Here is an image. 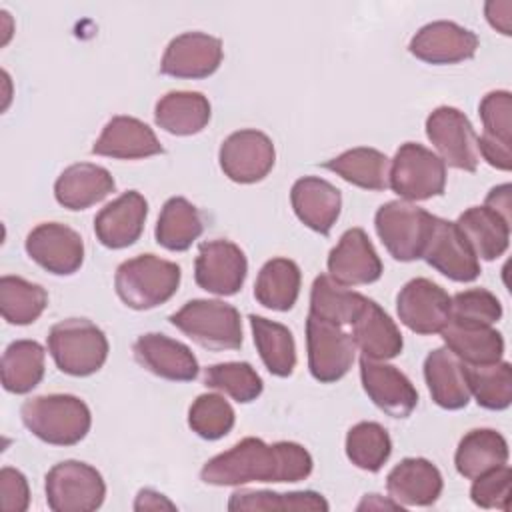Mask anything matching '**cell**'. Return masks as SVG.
Returning a JSON list of instances; mask_svg holds the SVG:
<instances>
[{
	"mask_svg": "<svg viewBox=\"0 0 512 512\" xmlns=\"http://www.w3.org/2000/svg\"><path fill=\"white\" fill-rule=\"evenodd\" d=\"M314 460L298 442L266 444L248 436L230 450L210 458L202 470V482L210 486H240L248 482H300L310 476Z\"/></svg>",
	"mask_w": 512,
	"mask_h": 512,
	"instance_id": "obj_1",
	"label": "cell"
},
{
	"mask_svg": "<svg viewBox=\"0 0 512 512\" xmlns=\"http://www.w3.org/2000/svg\"><path fill=\"white\" fill-rule=\"evenodd\" d=\"M20 416L36 438L52 446H74L92 426L90 408L72 394L34 396L22 404Z\"/></svg>",
	"mask_w": 512,
	"mask_h": 512,
	"instance_id": "obj_2",
	"label": "cell"
},
{
	"mask_svg": "<svg viewBox=\"0 0 512 512\" xmlns=\"http://www.w3.org/2000/svg\"><path fill=\"white\" fill-rule=\"evenodd\" d=\"M180 266L156 254H140L116 268L114 288L132 310H150L168 302L180 286Z\"/></svg>",
	"mask_w": 512,
	"mask_h": 512,
	"instance_id": "obj_3",
	"label": "cell"
},
{
	"mask_svg": "<svg viewBox=\"0 0 512 512\" xmlns=\"http://www.w3.org/2000/svg\"><path fill=\"white\" fill-rule=\"evenodd\" d=\"M106 334L86 318H66L48 332V352L60 372L68 376H90L108 358Z\"/></svg>",
	"mask_w": 512,
	"mask_h": 512,
	"instance_id": "obj_4",
	"label": "cell"
},
{
	"mask_svg": "<svg viewBox=\"0 0 512 512\" xmlns=\"http://www.w3.org/2000/svg\"><path fill=\"white\" fill-rule=\"evenodd\" d=\"M170 324L206 350H238L242 346L240 312L222 300L196 298L170 314Z\"/></svg>",
	"mask_w": 512,
	"mask_h": 512,
	"instance_id": "obj_5",
	"label": "cell"
},
{
	"mask_svg": "<svg viewBox=\"0 0 512 512\" xmlns=\"http://www.w3.org/2000/svg\"><path fill=\"white\" fill-rule=\"evenodd\" d=\"M434 214L406 200H390L376 210L374 226L388 254L398 262L422 258Z\"/></svg>",
	"mask_w": 512,
	"mask_h": 512,
	"instance_id": "obj_6",
	"label": "cell"
},
{
	"mask_svg": "<svg viewBox=\"0 0 512 512\" xmlns=\"http://www.w3.org/2000/svg\"><path fill=\"white\" fill-rule=\"evenodd\" d=\"M388 186L406 202L442 196L446 188V164L426 146L406 142L390 162Z\"/></svg>",
	"mask_w": 512,
	"mask_h": 512,
	"instance_id": "obj_7",
	"label": "cell"
},
{
	"mask_svg": "<svg viewBox=\"0 0 512 512\" xmlns=\"http://www.w3.org/2000/svg\"><path fill=\"white\" fill-rule=\"evenodd\" d=\"M46 504L54 512H92L106 498L102 474L80 460L54 464L44 482Z\"/></svg>",
	"mask_w": 512,
	"mask_h": 512,
	"instance_id": "obj_8",
	"label": "cell"
},
{
	"mask_svg": "<svg viewBox=\"0 0 512 512\" xmlns=\"http://www.w3.org/2000/svg\"><path fill=\"white\" fill-rule=\"evenodd\" d=\"M306 348L308 370L312 378L322 384H332L344 378L356 358L352 334L344 332L342 326L312 314L306 318Z\"/></svg>",
	"mask_w": 512,
	"mask_h": 512,
	"instance_id": "obj_9",
	"label": "cell"
},
{
	"mask_svg": "<svg viewBox=\"0 0 512 512\" xmlns=\"http://www.w3.org/2000/svg\"><path fill=\"white\" fill-rule=\"evenodd\" d=\"M426 136L446 166L464 172L478 168V136L468 116L458 108L438 106L432 110L426 118Z\"/></svg>",
	"mask_w": 512,
	"mask_h": 512,
	"instance_id": "obj_10",
	"label": "cell"
},
{
	"mask_svg": "<svg viewBox=\"0 0 512 512\" xmlns=\"http://www.w3.org/2000/svg\"><path fill=\"white\" fill-rule=\"evenodd\" d=\"M218 162L222 172L238 184L264 180L276 162L274 142L268 134L244 128L232 132L220 146Z\"/></svg>",
	"mask_w": 512,
	"mask_h": 512,
	"instance_id": "obj_11",
	"label": "cell"
},
{
	"mask_svg": "<svg viewBox=\"0 0 512 512\" xmlns=\"http://www.w3.org/2000/svg\"><path fill=\"white\" fill-rule=\"evenodd\" d=\"M248 260L242 248L230 240H206L198 246L194 262L196 284L216 296H234L244 286Z\"/></svg>",
	"mask_w": 512,
	"mask_h": 512,
	"instance_id": "obj_12",
	"label": "cell"
},
{
	"mask_svg": "<svg viewBox=\"0 0 512 512\" xmlns=\"http://www.w3.org/2000/svg\"><path fill=\"white\" fill-rule=\"evenodd\" d=\"M400 322L422 336L440 334L450 320L448 292L428 278H412L396 296Z\"/></svg>",
	"mask_w": 512,
	"mask_h": 512,
	"instance_id": "obj_13",
	"label": "cell"
},
{
	"mask_svg": "<svg viewBox=\"0 0 512 512\" xmlns=\"http://www.w3.org/2000/svg\"><path fill=\"white\" fill-rule=\"evenodd\" d=\"M26 254L56 276H70L84 262L82 236L60 222H42L26 236Z\"/></svg>",
	"mask_w": 512,
	"mask_h": 512,
	"instance_id": "obj_14",
	"label": "cell"
},
{
	"mask_svg": "<svg viewBox=\"0 0 512 512\" xmlns=\"http://www.w3.org/2000/svg\"><path fill=\"white\" fill-rule=\"evenodd\" d=\"M422 258L442 276L454 282H474L480 276V260L450 220L434 216Z\"/></svg>",
	"mask_w": 512,
	"mask_h": 512,
	"instance_id": "obj_15",
	"label": "cell"
},
{
	"mask_svg": "<svg viewBox=\"0 0 512 512\" xmlns=\"http://www.w3.org/2000/svg\"><path fill=\"white\" fill-rule=\"evenodd\" d=\"M222 42L206 32H184L170 40L160 60V72L172 78H208L222 62Z\"/></svg>",
	"mask_w": 512,
	"mask_h": 512,
	"instance_id": "obj_16",
	"label": "cell"
},
{
	"mask_svg": "<svg viewBox=\"0 0 512 512\" xmlns=\"http://www.w3.org/2000/svg\"><path fill=\"white\" fill-rule=\"evenodd\" d=\"M478 36L450 20H436L422 26L410 40L408 50L428 64H458L472 58L478 50Z\"/></svg>",
	"mask_w": 512,
	"mask_h": 512,
	"instance_id": "obj_17",
	"label": "cell"
},
{
	"mask_svg": "<svg viewBox=\"0 0 512 512\" xmlns=\"http://www.w3.org/2000/svg\"><path fill=\"white\" fill-rule=\"evenodd\" d=\"M360 380L368 398L392 418H408L418 404L414 384L392 364L362 356Z\"/></svg>",
	"mask_w": 512,
	"mask_h": 512,
	"instance_id": "obj_18",
	"label": "cell"
},
{
	"mask_svg": "<svg viewBox=\"0 0 512 512\" xmlns=\"http://www.w3.org/2000/svg\"><path fill=\"white\" fill-rule=\"evenodd\" d=\"M132 350L144 370L170 382H190L200 372L194 352L186 344L160 332L138 336Z\"/></svg>",
	"mask_w": 512,
	"mask_h": 512,
	"instance_id": "obj_19",
	"label": "cell"
},
{
	"mask_svg": "<svg viewBox=\"0 0 512 512\" xmlns=\"http://www.w3.org/2000/svg\"><path fill=\"white\" fill-rule=\"evenodd\" d=\"M330 276L344 286L372 284L382 276V260L362 228L346 230L328 254Z\"/></svg>",
	"mask_w": 512,
	"mask_h": 512,
	"instance_id": "obj_20",
	"label": "cell"
},
{
	"mask_svg": "<svg viewBox=\"0 0 512 512\" xmlns=\"http://www.w3.org/2000/svg\"><path fill=\"white\" fill-rule=\"evenodd\" d=\"M148 216V202L138 190H128L106 204L94 218V234L98 242L110 250L132 246Z\"/></svg>",
	"mask_w": 512,
	"mask_h": 512,
	"instance_id": "obj_21",
	"label": "cell"
},
{
	"mask_svg": "<svg viewBox=\"0 0 512 512\" xmlns=\"http://www.w3.org/2000/svg\"><path fill=\"white\" fill-rule=\"evenodd\" d=\"M162 152L164 148L154 130L132 116H114L108 120L92 146V154L116 160H140Z\"/></svg>",
	"mask_w": 512,
	"mask_h": 512,
	"instance_id": "obj_22",
	"label": "cell"
},
{
	"mask_svg": "<svg viewBox=\"0 0 512 512\" xmlns=\"http://www.w3.org/2000/svg\"><path fill=\"white\" fill-rule=\"evenodd\" d=\"M442 486L440 470L426 458H404L386 476L388 496L402 508L432 506Z\"/></svg>",
	"mask_w": 512,
	"mask_h": 512,
	"instance_id": "obj_23",
	"label": "cell"
},
{
	"mask_svg": "<svg viewBox=\"0 0 512 512\" xmlns=\"http://www.w3.org/2000/svg\"><path fill=\"white\" fill-rule=\"evenodd\" d=\"M290 202L298 220L310 230L326 236L342 210L340 190L324 178H298L290 190Z\"/></svg>",
	"mask_w": 512,
	"mask_h": 512,
	"instance_id": "obj_24",
	"label": "cell"
},
{
	"mask_svg": "<svg viewBox=\"0 0 512 512\" xmlns=\"http://www.w3.org/2000/svg\"><path fill=\"white\" fill-rule=\"evenodd\" d=\"M424 380L432 400L444 410H460L470 402L468 364L446 346L426 356Z\"/></svg>",
	"mask_w": 512,
	"mask_h": 512,
	"instance_id": "obj_25",
	"label": "cell"
},
{
	"mask_svg": "<svg viewBox=\"0 0 512 512\" xmlns=\"http://www.w3.org/2000/svg\"><path fill=\"white\" fill-rule=\"evenodd\" d=\"M116 182L112 174L98 164L78 162L62 170L54 182L56 202L68 210H86L112 194Z\"/></svg>",
	"mask_w": 512,
	"mask_h": 512,
	"instance_id": "obj_26",
	"label": "cell"
},
{
	"mask_svg": "<svg viewBox=\"0 0 512 512\" xmlns=\"http://www.w3.org/2000/svg\"><path fill=\"white\" fill-rule=\"evenodd\" d=\"M352 340L362 356L370 360L396 358L404 348L402 332L398 330L396 322L370 298L366 300L358 318L352 322Z\"/></svg>",
	"mask_w": 512,
	"mask_h": 512,
	"instance_id": "obj_27",
	"label": "cell"
},
{
	"mask_svg": "<svg viewBox=\"0 0 512 512\" xmlns=\"http://www.w3.org/2000/svg\"><path fill=\"white\" fill-rule=\"evenodd\" d=\"M478 260L500 258L510 244V220L488 206H472L454 222Z\"/></svg>",
	"mask_w": 512,
	"mask_h": 512,
	"instance_id": "obj_28",
	"label": "cell"
},
{
	"mask_svg": "<svg viewBox=\"0 0 512 512\" xmlns=\"http://www.w3.org/2000/svg\"><path fill=\"white\" fill-rule=\"evenodd\" d=\"M210 102L202 92L172 90L164 94L154 108V122L174 136H192L210 122Z\"/></svg>",
	"mask_w": 512,
	"mask_h": 512,
	"instance_id": "obj_29",
	"label": "cell"
},
{
	"mask_svg": "<svg viewBox=\"0 0 512 512\" xmlns=\"http://www.w3.org/2000/svg\"><path fill=\"white\" fill-rule=\"evenodd\" d=\"M508 442L492 428H476L458 442L454 464L460 476L474 480L508 462Z\"/></svg>",
	"mask_w": 512,
	"mask_h": 512,
	"instance_id": "obj_30",
	"label": "cell"
},
{
	"mask_svg": "<svg viewBox=\"0 0 512 512\" xmlns=\"http://www.w3.org/2000/svg\"><path fill=\"white\" fill-rule=\"evenodd\" d=\"M440 334L446 348H450L468 366H484L502 360L504 338L492 326L448 322Z\"/></svg>",
	"mask_w": 512,
	"mask_h": 512,
	"instance_id": "obj_31",
	"label": "cell"
},
{
	"mask_svg": "<svg viewBox=\"0 0 512 512\" xmlns=\"http://www.w3.org/2000/svg\"><path fill=\"white\" fill-rule=\"evenodd\" d=\"M302 272L290 258L268 260L254 282V298L264 308L276 312H288L300 294Z\"/></svg>",
	"mask_w": 512,
	"mask_h": 512,
	"instance_id": "obj_32",
	"label": "cell"
},
{
	"mask_svg": "<svg viewBox=\"0 0 512 512\" xmlns=\"http://www.w3.org/2000/svg\"><path fill=\"white\" fill-rule=\"evenodd\" d=\"M324 168L342 180L364 190H386L390 176V160L384 152L368 146L350 148L336 158L324 162Z\"/></svg>",
	"mask_w": 512,
	"mask_h": 512,
	"instance_id": "obj_33",
	"label": "cell"
},
{
	"mask_svg": "<svg viewBox=\"0 0 512 512\" xmlns=\"http://www.w3.org/2000/svg\"><path fill=\"white\" fill-rule=\"evenodd\" d=\"M204 222L198 208L182 196H172L164 202L156 222V242L170 252L188 250L202 234Z\"/></svg>",
	"mask_w": 512,
	"mask_h": 512,
	"instance_id": "obj_34",
	"label": "cell"
},
{
	"mask_svg": "<svg viewBox=\"0 0 512 512\" xmlns=\"http://www.w3.org/2000/svg\"><path fill=\"white\" fill-rule=\"evenodd\" d=\"M366 300V296L336 282L330 274H320L314 278L310 288V314L320 320L346 326L358 318Z\"/></svg>",
	"mask_w": 512,
	"mask_h": 512,
	"instance_id": "obj_35",
	"label": "cell"
},
{
	"mask_svg": "<svg viewBox=\"0 0 512 512\" xmlns=\"http://www.w3.org/2000/svg\"><path fill=\"white\" fill-rule=\"evenodd\" d=\"M46 352L36 340H14L2 354V386L10 394H28L44 378Z\"/></svg>",
	"mask_w": 512,
	"mask_h": 512,
	"instance_id": "obj_36",
	"label": "cell"
},
{
	"mask_svg": "<svg viewBox=\"0 0 512 512\" xmlns=\"http://www.w3.org/2000/svg\"><path fill=\"white\" fill-rule=\"evenodd\" d=\"M248 320L256 350L268 372L278 378L290 376L296 366V344L292 332L284 324L264 316L250 314Z\"/></svg>",
	"mask_w": 512,
	"mask_h": 512,
	"instance_id": "obj_37",
	"label": "cell"
},
{
	"mask_svg": "<svg viewBox=\"0 0 512 512\" xmlns=\"http://www.w3.org/2000/svg\"><path fill=\"white\" fill-rule=\"evenodd\" d=\"M48 306V294L40 284L20 276L0 278V314L8 324L28 326L36 322Z\"/></svg>",
	"mask_w": 512,
	"mask_h": 512,
	"instance_id": "obj_38",
	"label": "cell"
},
{
	"mask_svg": "<svg viewBox=\"0 0 512 512\" xmlns=\"http://www.w3.org/2000/svg\"><path fill=\"white\" fill-rule=\"evenodd\" d=\"M392 454L388 430L378 422H358L346 434L348 460L366 472H378Z\"/></svg>",
	"mask_w": 512,
	"mask_h": 512,
	"instance_id": "obj_39",
	"label": "cell"
},
{
	"mask_svg": "<svg viewBox=\"0 0 512 512\" xmlns=\"http://www.w3.org/2000/svg\"><path fill=\"white\" fill-rule=\"evenodd\" d=\"M330 506L326 498L314 490L300 492H270V490H238L228 500V510H310L326 512Z\"/></svg>",
	"mask_w": 512,
	"mask_h": 512,
	"instance_id": "obj_40",
	"label": "cell"
},
{
	"mask_svg": "<svg viewBox=\"0 0 512 512\" xmlns=\"http://www.w3.org/2000/svg\"><path fill=\"white\" fill-rule=\"evenodd\" d=\"M470 396L486 410H506L512 402V366L494 362L484 366H468Z\"/></svg>",
	"mask_w": 512,
	"mask_h": 512,
	"instance_id": "obj_41",
	"label": "cell"
},
{
	"mask_svg": "<svg viewBox=\"0 0 512 512\" xmlns=\"http://www.w3.org/2000/svg\"><path fill=\"white\" fill-rule=\"evenodd\" d=\"M204 384L208 388L228 394L238 404H248L256 400L264 390L260 374L248 362L212 364L204 370Z\"/></svg>",
	"mask_w": 512,
	"mask_h": 512,
	"instance_id": "obj_42",
	"label": "cell"
},
{
	"mask_svg": "<svg viewBox=\"0 0 512 512\" xmlns=\"http://www.w3.org/2000/svg\"><path fill=\"white\" fill-rule=\"evenodd\" d=\"M236 414L222 394H200L188 410V426L204 440H220L234 426Z\"/></svg>",
	"mask_w": 512,
	"mask_h": 512,
	"instance_id": "obj_43",
	"label": "cell"
},
{
	"mask_svg": "<svg viewBox=\"0 0 512 512\" xmlns=\"http://www.w3.org/2000/svg\"><path fill=\"white\" fill-rule=\"evenodd\" d=\"M502 318L500 300L486 288H470L450 296V320L468 326H494Z\"/></svg>",
	"mask_w": 512,
	"mask_h": 512,
	"instance_id": "obj_44",
	"label": "cell"
},
{
	"mask_svg": "<svg viewBox=\"0 0 512 512\" xmlns=\"http://www.w3.org/2000/svg\"><path fill=\"white\" fill-rule=\"evenodd\" d=\"M478 114L484 126L482 138L492 140L502 146H510L512 138V94L508 90L488 92L480 106Z\"/></svg>",
	"mask_w": 512,
	"mask_h": 512,
	"instance_id": "obj_45",
	"label": "cell"
},
{
	"mask_svg": "<svg viewBox=\"0 0 512 512\" xmlns=\"http://www.w3.org/2000/svg\"><path fill=\"white\" fill-rule=\"evenodd\" d=\"M510 486H512V470L508 464H504L474 478L470 488V498L480 508H496V510L508 512Z\"/></svg>",
	"mask_w": 512,
	"mask_h": 512,
	"instance_id": "obj_46",
	"label": "cell"
},
{
	"mask_svg": "<svg viewBox=\"0 0 512 512\" xmlns=\"http://www.w3.org/2000/svg\"><path fill=\"white\" fill-rule=\"evenodd\" d=\"M30 504L26 476L10 466L0 470V508L4 512H24Z\"/></svg>",
	"mask_w": 512,
	"mask_h": 512,
	"instance_id": "obj_47",
	"label": "cell"
},
{
	"mask_svg": "<svg viewBox=\"0 0 512 512\" xmlns=\"http://www.w3.org/2000/svg\"><path fill=\"white\" fill-rule=\"evenodd\" d=\"M484 14L494 30L504 36L512 34V0H490L484 6Z\"/></svg>",
	"mask_w": 512,
	"mask_h": 512,
	"instance_id": "obj_48",
	"label": "cell"
},
{
	"mask_svg": "<svg viewBox=\"0 0 512 512\" xmlns=\"http://www.w3.org/2000/svg\"><path fill=\"white\" fill-rule=\"evenodd\" d=\"M484 206H488L490 210L498 212L502 218L512 222V186L508 182L500 184V186H494L488 192V196L484 200Z\"/></svg>",
	"mask_w": 512,
	"mask_h": 512,
	"instance_id": "obj_49",
	"label": "cell"
},
{
	"mask_svg": "<svg viewBox=\"0 0 512 512\" xmlns=\"http://www.w3.org/2000/svg\"><path fill=\"white\" fill-rule=\"evenodd\" d=\"M134 510H176V504L170 502L164 494L152 488H144L138 492L134 500Z\"/></svg>",
	"mask_w": 512,
	"mask_h": 512,
	"instance_id": "obj_50",
	"label": "cell"
},
{
	"mask_svg": "<svg viewBox=\"0 0 512 512\" xmlns=\"http://www.w3.org/2000/svg\"><path fill=\"white\" fill-rule=\"evenodd\" d=\"M384 508L404 510V508L398 506L390 496H388V500H382V496H378V494H366V496L362 498V502L356 506V510H384Z\"/></svg>",
	"mask_w": 512,
	"mask_h": 512,
	"instance_id": "obj_51",
	"label": "cell"
}]
</instances>
